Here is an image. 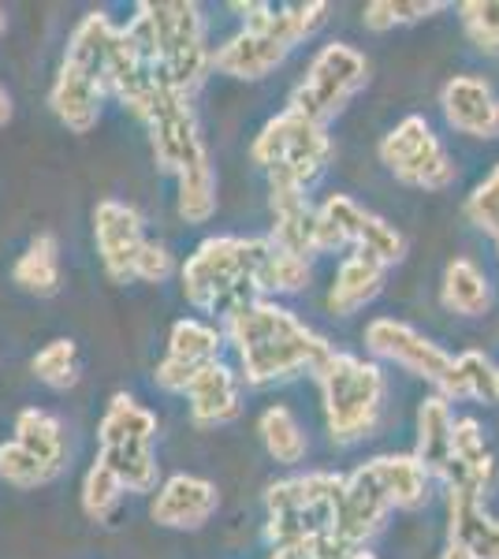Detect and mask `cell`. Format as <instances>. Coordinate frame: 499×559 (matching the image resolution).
<instances>
[{
    "label": "cell",
    "mask_w": 499,
    "mask_h": 559,
    "mask_svg": "<svg viewBox=\"0 0 499 559\" xmlns=\"http://www.w3.org/2000/svg\"><path fill=\"white\" fill-rule=\"evenodd\" d=\"M224 344L235 350L239 381L247 388H280L317 373L332 344L280 299H253L221 321Z\"/></svg>",
    "instance_id": "cell-1"
},
{
    "label": "cell",
    "mask_w": 499,
    "mask_h": 559,
    "mask_svg": "<svg viewBox=\"0 0 499 559\" xmlns=\"http://www.w3.org/2000/svg\"><path fill=\"white\" fill-rule=\"evenodd\" d=\"M153 75L179 94L194 97L213 71L205 12L194 0H142L123 23Z\"/></svg>",
    "instance_id": "cell-2"
},
{
    "label": "cell",
    "mask_w": 499,
    "mask_h": 559,
    "mask_svg": "<svg viewBox=\"0 0 499 559\" xmlns=\"http://www.w3.org/2000/svg\"><path fill=\"white\" fill-rule=\"evenodd\" d=\"M265 236H209L179 265V292L205 318H231L239 306L261 299Z\"/></svg>",
    "instance_id": "cell-3"
},
{
    "label": "cell",
    "mask_w": 499,
    "mask_h": 559,
    "mask_svg": "<svg viewBox=\"0 0 499 559\" xmlns=\"http://www.w3.org/2000/svg\"><path fill=\"white\" fill-rule=\"evenodd\" d=\"M313 381L321 388L324 429L335 448H354L373 437L388 403V377L380 362L351 350H332Z\"/></svg>",
    "instance_id": "cell-4"
},
{
    "label": "cell",
    "mask_w": 499,
    "mask_h": 559,
    "mask_svg": "<svg viewBox=\"0 0 499 559\" xmlns=\"http://www.w3.org/2000/svg\"><path fill=\"white\" fill-rule=\"evenodd\" d=\"M157 414L134 395L116 392L97 426V463L134 496H150L161 485L157 463Z\"/></svg>",
    "instance_id": "cell-5"
},
{
    "label": "cell",
    "mask_w": 499,
    "mask_h": 559,
    "mask_svg": "<svg viewBox=\"0 0 499 559\" xmlns=\"http://www.w3.org/2000/svg\"><path fill=\"white\" fill-rule=\"evenodd\" d=\"M343 474L306 471L280 477L265 489V540L269 548L298 545L313 537H335Z\"/></svg>",
    "instance_id": "cell-6"
},
{
    "label": "cell",
    "mask_w": 499,
    "mask_h": 559,
    "mask_svg": "<svg viewBox=\"0 0 499 559\" xmlns=\"http://www.w3.org/2000/svg\"><path fill=\"white\" fill-rule=\"evenodd\" d=\"M123 108L146 128L157 173L176 179V176H183L187 168L202 165V160H213V153H209L202 139L194 97L179 94V90H171L157 79V83H150L142 94H134Z\"/></svg>",
    "instance_id": "cell-7"
},
{
    "label": "cell",
    "mask_w": 499,
    "mask_h": 559,
    "mask_svg": "<svg viewBox=\"0 0 499 559\" xmlns=\"http://www.w3.org/2000/svg\"><path fill=\"white\" fill-rule=\"evenodd\" d=\"M250 157L269 179L310 191L332 165V134L324 123H313L295 108H284L253 134Z\"/></svg>",
    "instance_id": "cell-8"
},
{
    "label": "cell",
    "mask_w": 499,
    "mask_h": 559,
    "mask_svg": "<svg viewBox=\"0 0 499 559\" xmlns=\"http://www.w3.org/2000/svg\"><path fill=\"white\" fill-rule=\"evenodd\" d=\"M366 86H369L366 52L351 41H324L310 57L298 86L292 90V105L287 108H295L306 120L329 128Z\"/></svg>",
    "instance_id": "cell-9"
},
{
    "label": "cell",
    "mask_w": 499,
    "mask_h": 559,
    "mask_svg": "<svg viewBox=\"0 0 499 559\" xmlns=\"http://www.w3.org/2000/svg\"><path fill=\"white\" fill-rule=\"evenodd\" d=\"M377 153H380V165H384L403 187H414V191L440 194L459 179V168H455V160H451V153L443 150L440 134L417 112L403 116V120L380 139Z\"/></svg>",
    "instance_id": "cell-10"
},
{
    "label": "cell",
    "mask_w": 499,
    "mask_h": 559,
    "mask_svg": "<svg viewBox=\"0 0 499 559\" xmlns=\"http://www.w3.org/2000/svg\"><path fill=\"white\" fill-rule=\"evenodd\" d=\"M361 340H366V350L377 362L399 366L403 373H411L432 388L443 381V373H448V366H451V355L437 340L395 318H373L366 324V336Z\"/></svg>",
    "instance_id": "cell-11"
},
{
    "label": "cell",
    "mask_w": 499,
    "mask_h": 559,
    "mask_svg": "<svg viewBox=\"0 0 499 559\" xmlns=\"http://www.w3.org/2000/svg\"><path fill=\"white\" fill-rule=\"evenodd\" d=\"M224 350V332L221 324L205 321V318H179L168 329V350L161 358L153 384L168 395H183L187 384L198 377V369H205L209 362H221Z\"/></svg>",
    "instance_id": "cell-12"
},
{
    "label": "cell",
    "mask_w": 499,
    "mask_h": 559,
    "mask_svg": "<svg viewBox=\"0 0 499 559\" xmlns=\"http://www.w3.org/2000/svg\"><path fill=\"white\" fill-rule=\"evenodd\" d=\"M221 511V492L202 474H171L150 492V522L176 534H198Z\"/></svg>",
    "instance_id": "cell-13"
},
{
    "label": "cell",
    "mask_w": 499,
    "mask_h": 559,
    "mask_svg": "<svg viewBox=\"0 0 499 559\" xmlns=\"http://www.w3.org/2000/svg\"><path fill=\"white\" fill-rule=\"evenodd\" d=\"M90 221H94V247L97 258H102L105 276L116 280V284H127L142 242L150 239L142 213L131 202H120V198H102Z\"/></svg>",
    "instance_id": "cell-14"
},
{
    "label": "cell",
    "mask_w": 499,
    "mask_h": 559,
    "mask_svg": "<svg viewBox=\"0 0 499 559\" xmlns=\"http://www.w3.org/2000/svg\"><path fill=\"white\" fill-rule=\"evenodd\" d=\"M392 508H388L384 492L373 481L369 466H354L351 474H343V492H340V515H335V537L347 548H369V540L384 534Z\"/></svg>",
    "instance_id": "cell-15"
},
{
    "label": "cell",
    "mask_w": 499,
    "mask_h": 559,
    "mask_svg": "<svg viewBox=\"0 0 499 559\" xmlns=\"http://www.w3.org/2000/svg\"><path fill=\"white\" fill-rule=\"evenodd\" d=\"M292 52V45L269 34L265 26H242L231 38L213 45V71L235 79V83H261L276 68H284V60Z\"/></svg>",
    "instance_id": "cell-16"
},
{
    "label": "cell",
    "mask_w": 499,
    "mask_h": 559,
    "mask_svg": "<svg viewBox=\"0 0 499 559\" xmlns=\"http://www.w3.org/2000/svg\"><path fill=\"white\" fill-rule=\"evenodd\" d=\"M440 485L448 492H474L485 500L496 485V455L488 448L485 426L477 418H455L451 426V459Z\"/></svg>",
    "instance_id": "cell-17"
},
{
    "label": "cell",
    "mask_w": 499,
    "mask_h": 559,
    "mask_svg": "<svg viewBox=\"0 0 499 559\" xmlns=\"http://www.w3.org/2000/svg\"><path fill=\"white\" fill-rule=\"evenodd\" d=\"M440 112L448 128L470 139H499V97L480 75H455L440 90Z\"/></svg>",
    "instance_id": "cell-18"
},
{
    "label": "cell",
    "mask_w": 499,
    "mask_h": 559,
    "mask_svg": "<svg viewBox=\"0 0 499 559\" xmlns=\"http://www.w3.org/2000/svg\"><path fill=\"white\" fill-rule=\"evenodd\" d=\"M187 411L198 429H221L231 426L242 414V381L239 373L224 362H209L198 369V377L187 384Z\"/></svg>",
    "instance_id": "cell-19"
},
{
    "label": "cell",
    "mask_w": 499,
    "mask_h": 559,
    "mask_svg": "<svg viewBox=\"0 0 499 559\" xmlns=\"http://www.w3.org/2000/svg\"><path fill=\"white\" fill-rule=\"evenodd\" d=\"M388 284V265L377 261L366 250H347L335 265V276L329 284V295H324V306H329L332 318H351V313L366 310L369 302L384 292Z\"/></svg>",
    "instance_id": "cell-20"
},
{
    "label": "cell",
    "mask_w": 499,
    "mask_h": 559,
    "mask_svg": "<svg viewBox=\"0 0 499 559\" xmlns=\"http://www.w3.org/2000/svg\"><path fill=\"white\" fill-rule=\"evenodd\" d=\"M313 210L310 191L292 183H280V179H269V213H272V231L269 242L287 254L310 258L313 261Z\"/></svg>",
    "instance_id": "cell-21"
},
{
    "label": "cell",
    "mask_w": 499,
    "mask_h": 559,
    "mask_svg": "<svg viewBox=\"0 0 499 559\" xmlns=\"http://www.w3.org/2000/svg\"><path fill=\"white\" fill-rule=\"evenodd\" d=\"M366 466H369V474H373V481L380 485V492H384V500L392 511H406V515H414V511H425L432 503L437 477L417 463L414 452L411 455L388 452V455L369 459Z\"/></svg>",
    "instance_id": "cell-22"
},
{
    "label": "cell",
    "mask_w": 499,
    "mask_h": 559,
    "mask_svg": "<svg viewBox=\"0 0 499 559\" xmlns=\"http://www.w3.org/2000/svg\"><path fill=\"white\" fill-rule=\"evenodd\" d=\"M105 86L97 79H90L86 71L71 68L60 60L57 75L49 86V108L52 116L75 134H90L102 123V108H105Z\"/></svg>",
    "instance_id": "cell-23"
},
{
    "label": "cell",
    "mask_w": 499,
    "mask_h": 559,
    "mask_svg": "<svg viewBox=\"0 0 499 559\" xmlns=\"http://www.w3.org/2000/svg\"><path fill=\"white\" fill-rule=\"evenodd\" d=\"M448 545L470 559H499V519L474 492H448Z\"/></svg>",
    "instance_id": "cell-24"
},
{
    "label": "cell",
    "mask_w": 499,
    "mask_h": 559,
    "mask_svg": "<svg viewBox=\"0 0 499 559\" xmlns=\"http://www.w3.org/2000/svg\"><path fill=\"white\" fill-rule=\"evenodd\" d=\"M437 392L448 403L455 400H470V403H485V407H496L499 403V366L485 350H462L459 358H451L448 373L437 384Z\"/></svg>",
    "instance_id": "cell-25"
},
{
    "label": "cell",
    "mask_w": 499,
    "mask_h": 559,
    "mask_svg": "<svg viewBox=\"0 0 499 559\" xmlns=\"http://www.w3.org/2000/svg\"><path fill=\"white\" fill-rule=\"evenodd\" d=\"M440 302L455 318H485L492 310V284L474 258H451L440 280Z\"/></svg>",
    "instance_id": "cell-26"
},
{
    "label": "cell",
    "mask_w": 499,
    "mask_h": 559,
    "mask_svg": "<svg viewBox=\"0 0 499 559\" xmlns=\"http://www.w3.org/2000/svg\"><path fill=\"white\" fill-rule=\"evenodd\" d=\"M451 426H455V414H451V403L443 395H425L421 407H417V444H414V459L425 466L432 477H443L451 459Z\"/></svg>",
    "instance_id": "cell-27"
},
{
    "label": "cell",
    "mask_w": 499,
    "mask_h": 559,
    "mask_svg": "<svg viewBox=\"0 0 499 559\" xmlns=\"http://www.w3.org/2000/svg\"><path fill=\"white\" fill-rule=\"evenodd\" d=\"M60 239L52 231H38L12 265V284L34 299H52L60 292Z\"/></svg>",
    "instance_id": "cell-28"
},
{
    "label": "cell",
    "mask_w": 499,
    "mask_h": 559,
    "mask_svg": "<svg viewBox=\"0 0 499 559\" xmlns=\"http://www.w3.org/2000/svg\"><path fill=\"white\" fill-rule=\"evenodd\" d=\"M15 444L23 452H31L34 459H41L45 466H52L57 474H63L68 466V432L63 421L45 407H23L15 414Z\"/></svg>",
    "instance_id": "cell-29"
},
{
    "label": "cell",
    "mask_w": 499,
    "mask_h": 559,
    "mask_svg": "<svg viewBox=\"0 0 499 559\" xmlns=\"http://www.w3.org/2000/svg\"><path fill=\"white\" fill-rule=\"evenodd\" d=\"M366 205L351 194H329L313 210V258L317 254H347L358 236V221Z\"/></svg>",
    "instance_id": "cell-30"
},
{
    "label": "cell",
    "mask_w": 499,
    "mask_h": 559,
    "mask_svg": "<svg viewBox=\"0 0 499 559\" xmlns=\"http://www.w3.org/2000/svg\"><path fill=\"white\" fill-rule=\"evenodd\" d=\"M258 437L269 459L280 466H302L306 455H310V437H306L302 421L295 418V411L284 407V403H272V407L261 411Z\"/></svg>",
    "instance_id": "cell-31"
},
{
    "label": "cell",
    "mask_w": 499,
    "mask_h": 559,
    "mask_svg": "<svg viewBox=\"0 0 499 559\" xmlns=\"http://www.w3.org/2000/svg\"><path fill=\"white\" fill-rule=\"evenodd\" d=\"M221 205V183H216L213 160L187 168L183 176H176V213L187 224H209Z\"/></svg>",
    "instance_id": "cell-32"
},
{
    "label": "cell",
    "mask_w": 499,
    "mask_h": 559,
    "mask_svg": "<svg viewBox=\"0 0 499 559\" xmlns=\"http://www.w3.org/2000/svg\"><path fill=\"white\" fill-rule=\"evenodd\" d=\"M313 284V261L287 254V250L272 247L265 265H261V299H280V295H302Z\"/></svg>",
    "instance_id": "cell-33"
},
{
    "label": "cell",
    "mask_w": 499,
    "mask_h": 559,
    "mask_svg": "<svg viewBox=\"0 0 499 559\" xmlns=\"http://www.w3.org/2000/svg\"><path fill=\"white\" fill-rule=\"evenodd\" d=\"M31 369L45 388H52V392H68V388H75L79 377H83V362H79L75 340H68V336L49 340V344L31 358Z\"/></svg>",
    "instance_id": "cell-34"
},
{
    "label": "cell",
    "mask_w": 499,
    "mask_h": 559,
    "mask_svg": "<svg viewBox=\"0 0 499 559\" xmlns=\"http://www.w3.org/2000/svg\"><path fill=\"white\" fill-rule=\"evenodd\" d=\"M443 8H448L443 0H369V4L361 8V26L373 34H388V31H399V26L432 20Z\"/></svg>",
    "instance_id": "cell-35"
},
{
    "label": "cell",
    "mask_w": 499,
    "mask_h": 559,
    "mask_svg": "<svg viewBox=\"0 0 499 559\" xmlns=\"http://www.w3.org/2000/svg\"><path fill=\"white\" fill-rule=\"evenodd\" d=\"M127 489L120 481H116V474L108 471V466H102L94 459L90 463V471L83 474V489H79V503H83V515L90 522H108L120 511Z\"/></svg>",
    "instance_id": "cell-36"
},
{
    "label": "cell",
    "mask_w": 499,
    "mask_h": 559,
    "mask_svg": "<svg viewBox=\"0 0 499 559\" xmlns=\"http://www.w3.org/2000/svg\"><path fill=\"white\" fill-rule=\"evenodd\" d=\"M351 250H366V254H373L377 261H384V265L392 269L406 258V236L392 221H384V216H377L373 210H366L358 221V236H354Z\"/></svg>",
    "instance_id": "cell-37"
},
{
    "label": "cell",
    "mask_w": 499,
    "mask_h": 559,
    "mask_svg": "<svg viewBox=\"0 0 499 559\" xmlns=\"http://www.w3.org/2000/svg\"><path fill=\"white\" fill-rule=\"evenodd\" d=\"M57 477L60 474L52 466H45L31 452H23L15 440L0 444V481L4 485H12V489H41V485H52Z\"/></svg>",
    "instance_id": "cell-38"
},
{
    "label": "cell",
    "mask_w": 499,
    "mask_h": 559,
    "mask_svg": "<svg viewBox=\"0 0 499 559\" xmlns=\"http://www.w3.org/2000/svg\"><path fill=\"white\" fill-rule=\"evenodd\" d=\"M459 20L470 45H477L485 57H499V0H462Z\"/></svg>",
    "instance_id": "cell-39"
},
{
    "label": "cell",
    "mask_w": 499,
    "mask_h": 559,
    "mask_svg": "<svg viewBox=\"0 0 499 559\" xmlns=\"http://www.w3.org/2000/svg\"><path fill=\"white\" fill-rule=\"evenodd\" d=\"M466 221L499 247V165L466 194Z\"/></svg>",
    "instance_id": "cell-40"
},
{
    "label": "cell",
    "mask_w": 499,
    "mask_h": 559,
    "mask_svg": "<svg viewBox=\"0 0 499 559\" xmlns=\"http://www.w3.org/2000/svg\"><path fill=\"white\" fill-rule=\"evenodd\" d=\"M179 273L176 265V254L157 239H146L134 258V269H131V280H142V284H168L171 276Z\"/></svg>",
    "instance_id": "cell-41"
},
{
    "label": "cell",
    "mask_w": 499,
    "mask_h": 559,
    "mask_svg": "<svg viewBox=\"0 0 499 559\" xmlns=\"http://www.w3.org/2000/svg\"><path fill=\"white\" fill-rule=\"evenodd\" d=\"M351 548L340 537H313V540H298V545L272 548L269 559H347Z\"/></svg>",
    "instance_id": "cell-42"
},
{
    "label": "cell",
    "mask_w": 499,
    "mask_h": 559,
    "mask_svg": "<svg viewBox=\"0 0 499 559\" xmlns=\"http://www.w3.org/2000/svg\"><path fill=\"white\" fill-rule=\"evenodd\" d=\"M15 116V102H12V90H8L4 83H0V128H8Z\"/></svg>",
    "instance_id": "cell-43"
},
{
    "label": "cell",
    "mask_w": 499,
    "mask_h": 559,
    "mask_svg": "<svg viewBox=\"0 0 499 559\" xmlns=\"http://www.w3.org/2000/svg\"><path fill=\"white\" fill-rule=\"evenodd\" d=\"M437 559H470V556H466V552H462V548H459V545H448V548H443V552H440Z\"/></svg>",
    "instance_id": "cell-44"
},
{
    "label": "cell",
    "mask_w": 499,
    "mask_h": 559,
    "mask_svg": "<svg viewBox=\"0 0 499 559\" xmlns=\"http://www.w3.org/2000/svg\"><path fill=\"white\" fill-rule=\"evenodd\" d=\"M347 559H380V556L373 552V548H351Z\"/></svg>",
    "instance_id": "cell-45"
},
{
    "label": "cell",
    "mask_w": 499,
    "mask_h": 559,
    "mask_svg": "<svg viewBox=\"0 0 499 559\" xmlns=\"http://www.w3.org/2000/svg\"><path fill=\"white\" fill-rule=\"evenodd\" d=\"M4 31H8V12L0 8V38H4Z\"/></svg>",
    "instance_id": "cell-46"
},
{
    "label": "cell",
    "mask_w": 499,
    "mask_h": 559,
    "mask_svg": "<svg viewBox=\"0 0 499 559\" xmlns=\"http://www.w3.org/2000/svg\"><path fill=\"white\" fill-rule=\"evenodd\" d=\"M496 250H499V247H496Z\"/></svg>",
    "instance_id": "cell-47"
}]
</instances>
